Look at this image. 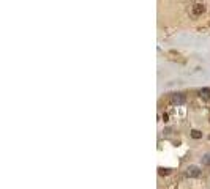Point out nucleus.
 I'll return each mask as SVG.
<instances>
[{"mask_svg": "<svg viewBox=\"0 0 210 189\" xmlns=\"http://www.w3.org/2000/svg\"><path fill=\"white\" fill-rule=\"evenodd\" d=\"M171 104H174V106H182V104H185L187 103V96L183 95V93H174L172 96H171Z\"/></svg>", "mask_w": 210, "mask_h": 189, "instance_id": "nucleus-1", "label": "nucleus"}, {"mask_svg": "<svg viewBox=\"0 0 210 189\" xmlns=\"http://www.w3.org/2000/svg\"><path fill=\"white\" fill-rule=\"evenodd\" d=\"M187 177L188 178H199L201 177V169L198 166H188L187 167Z\"/></svg>", "mask_w": 210, "mask_h": 189, "instance_id": "nucleus-2", "label": "nucleus"}, {"mask_svg": "<svg viewBox=\"0 0 210 189\" xmlns=\"http://www.w3.org/2000/svg\"><path fill=\"white\" fill-rule=\"evenodd\" d=\"M191 137L196 139V140H198V139H202V132L198 131V129H193V131H191Z\"/></svg>", "mask_w": 210, "mask_h": 189, "instance_id": "nucleus-3", "label": "nucleus"}, {"mask_svg": "<svg viewBox=\"0 0 210 189\" xmlns=\"http://www.w3.org/2000/svg\"><path fill=\"white\" fill-rule=\"evenodd\" d=\"M193 13H194V14H201V13H204V6H202V5H194Z\"/></svg>", "mask_w": 210, "mask_h": 189, "instance_id": "nucleus-4", "label": "nucleus"}, {"mask_svg": "<svg viewBox=\"0 0 210 189\" xmlns=\"http://www.w3.org/2000/svg\"><path fill=\"white\" fill-rule=\"evenodd\" d=\"M199 95H201L202 98H210V88H202V90L199 91Z\"/></svg>", "mask_w": 210, "mask_h": 189, "instance_id": "nucleus-5", "label": "nucleus"}, {"mask_svg": "<svg viewBox=\"0 0 210 189\" xmlns=\"http://www.w3.org/2000/svg\"><path fill=\"white\" fill-rule=\"evenodd\" d=\"M202 164H204V166H210V153H207V155L202 156Z\"/></svg>", "mask_w": 210, "mask_h": 189, "instance_id": "nucleus-6", "label": "nucleus"}, {"mask_svg": "<svg viewBox=\"0 0 210 189\" xmlns=\"http://www.w3.org/2000/svg\"><path fill=\"white\" fill-rule=\"evenodd\" d=\"M160 175H169V169H160Z\"/></svg>", "mask_w": 210, "mask_h": 189, "instance_id": "nucleus-7", "label": "nucleus"}]
</instances>
